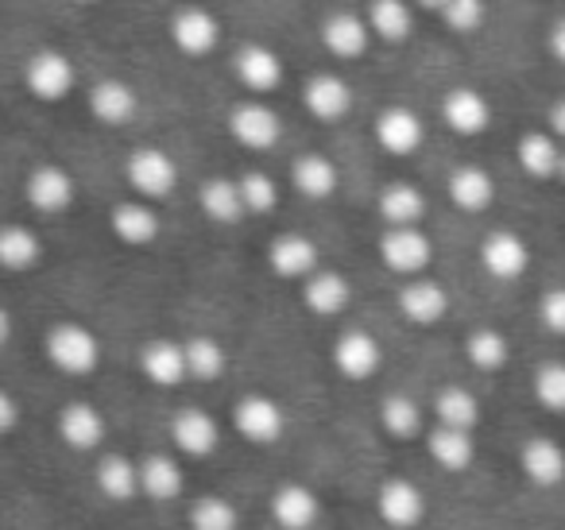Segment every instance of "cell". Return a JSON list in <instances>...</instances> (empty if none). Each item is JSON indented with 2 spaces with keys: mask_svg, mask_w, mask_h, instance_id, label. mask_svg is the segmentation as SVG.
Instances as JSON below:
<instances>
[{
  "mask_svg": "<svg viewBox=\"0 0 565 530\" xmlns=\"http://www.w3.org/2000/svg\"><path fill=\"white\" fill-rule=\"evenodd\" d=\"M43 349H47V360L63 375H89L102 364V341L82 321H55L47 329Z\"/></svg>",
  "mask_w": 565,
  "mask_h": 530,
  "instance_id": "cell-1",
  "label": "cell"
},
{
  "mask_svg": "<svg viewBox=\"0 0 565 530\" xmlns=\"http://www.w3.org/2000/svg\"><path fill=\"white\" fill-rule=\"evenodd\" d=\"M125 179L140 198L159 202V198H167L179 187V163H174V156L163 148H136L132 156L125 159Z\"/></svg>",
  "mask_w": 565,
  "mask_h": 530,
  "instance_id": "cell-2",
  "label": "cell"
},
{
  "mask_svg": "<svg viewBox=\"0 0 565 530\" xmlns=\"http://www.w3.org/2000/svg\"><path fill=\"white\" fill-rule=\"evenodd\" d=\"M430 236L418 225H387V233L380 236V259L392 267L403 279H415L430 267Z\"/></svg>",
  "mask_w": 565,
  "mask_h": 530,
  "instance_id": "cell-3",
  "label": "cell"
},
{
  "mask_svg": "<svg viewBox=\"0 0 565 530\" xmlns=\"http://www.w3.org/2000/svg\"><path fill=\"white\" fill-rule=\"evenodd\" d=\"M74 78H78V71H74V63L63 55V51H35L24 66L28 94H32L35 102H47V105L63 102V97L74 89Z\"/></svg>",
  "mask_w": 565,
  "mask_h": 530,
  "instance_id": "cell-4",
  "label": "cell"
},
{
  "mask_svg": "<svg viewBox=\"0 0 565 530\" xmlns=\"http://www.w3.org/2000/svg\"><path fill=\"white\" fill-rule=\"evenodd\" d=\"M228 132H233V140L241 144V148L267 151V148H275V144H279L282 120H279V113H275L271 105L241 102V105H233V113H228Z\"/></svg>",
  "mask_w": 565,
  "mask_h": 530,
  "instance_id": "cell-5",
  "label": "cell"
},
{
  "mask_svg": "<svg viewBox=\"0 0 565 530\" xmlns=\"http://www.w3.org/2000/svg\"><path fill=\"white\" fill-rule=\"evenodd\" d=\"M302 105H307L310 117L333 125V120H345L349 113H353L356 97H353V86H349L341 74L318 71V74H310V78L302 82Z\"/></svg>",
  "mask_w": 565,
  "mask_h": 530,
  "instance_id": "cell-6",
  "label": "cell"
},
{
  "mask_svg": "<svg viewBox=\"0 0 565 530\" xmlns=\"http://www.w3.org/2000/svg\"><path fill=\"white\" fill-rule=\"evenodd\" d=\"M233 426L244 442L252 445H271L282 437V426H287V414L275 403L271 395H244L241 403L233 406Z\"/></svg>",
  "mask_w": 565,
  "mask_h": 530,
  "instance_id": "cell-7",
  "label": "cell"
},
{
  "mask_svg": "<svg viewBox=\"0 0 565 530\" xmlns=\"http://www.w3.org/2000/svg\"><path fill=\"white\" fill-rule=\"evenodd\" d=\"M171 43L190 59H205L221 43V24L210 9L186 4L171 17Z\"/></svg>",
  "mask_w": 565,
  "mask_h": 530,
  "instance_id": "cell-8",
  "label": "cell"
},
{
  "mask_svg": "<svg viewBox=\"0 0 565 530\" xmlns=\"http://www.w3.org/2000/svg\"><path fill=\"white\" fill-rule=\"evenodd\" d=\"M376 511L387 527L395 530H411L423 522L426 515V496L415 480H403V476H392V480L380 484L376 491Z\"/></svg>",
  "mask_w": 565,
  "mask_h": 530,
  "instance_id": "cell-9",
  "label": "cell"
},
{
  "mask_svg": "<svg viewBox=\"0 0 565 530\" xmlns=\"http://www.w3.org/2000/svg\"><path fill=\"white\" fill-rule=\"evenodd\" d=\"M384 364V349L372 333L364 329H349L333 341V368H338L345 380L361 383V380H372Z\"/></svg>",
  "mask_w": 565,
  "mask_h": 530,
  "instance_id": "cell-10",
  "label": "cell"
},
{
  "mask_svg": "<svg viewBox=\"0 0 565 530\" xmlns=\"http://www.w3.org/2000/svg\"><path fill=\"white\" fill-rule=\"evenodd\" d=\"M395 303H399L403 318L415 321V326H434V321H441L449 314L446 287L438 279H430V275H415V279L403 283Z\"/></svg>",
  "mask_w": 565,
  "mask_h": 530,
  "instance_id": "cell-11",
  "label": "cell"
},
{
  "mask_svg": "<svg viewBox=\"0 0 565 530\" xmlns=\"http://www.w3.org/2000/svg\"><path fill=\"white\" fill-rule=\"evenodd\" d=\"M74 194H78V190H74L71 171H66V167H58V163L32 167V174H28V182H24V198L40 213H63V210H71Z\"/></svg>",
  "mask_w": 565,
  "mask_h": 530,
  "instance_id": "cell-12",
  "label": "cell"
},
{
  "mask_svg": "<svg viewBox=\"0 0 565 530\" xmlns=\"http://www.w3.org/2000/svg\"><path fill=\"white\" fill-rule=\"evenodd\" d=\"M423 136H426V128L415 109H407V105H387V109H380L376 140L387 156H415V151L423 148Z\"/></svg>",
  "mask_w": 565,
  "mask_h": 530,
  "instance_id": "cell-13",
  "label": "cell"
},
{
  "mask_svg": "<svg viewBox=\"0 0 565 530\" xmlns=\"http://www.w3.org/2000/svg\"><path fill=\"white\" fill-rule=\"evenodd\" d=\"M480 264L492 279H519L531 264V248L519 233L511 229H495L480 241Z\"/></svg>",
  "mask_w": 565,
  "mask_h": 530,
  "instance_id": "cell-14",
  "label": "cell"
},
{
  "mask_svg": "<svg viewBox=\"0 0 565 530\" xmlns=\"http://www.w3.org/2000/svg\"><path fill=\"white\" fill-rule=\"evenodd\" d=\"M267 267L279 279H299L307 283L318 272V244L302 233H282L267 244Z\"/></svg>",
  "mask_w": 565,
  "mask_h": 530,
  "instance_id": "cell-15",
  "label": "cell"
},
{
  "mask_svg": "<svg viewBox=\"0 0 565 530\" xmlns=\"http://www.w3.org/2000/svg\"><path fill=\"white\" fill-rule=\"evenodd\" d=\"M441 120L457 136H480L492 125V105H488V97L477 86H457L441 97Z\"/></svg>",
  "mask_w": 565,
  "mask_h": 530,
  "instance_id": "cell-16",
  "label": "cell"
},
{
  "mask_svg": "<svg viewBox=\"0 0 565 530\" xmlns=\"http://www.w3.org/2000/svg\"><path fill=\"white\" fill-rule=\"evenodd\" d=\"M171 437H174V445H179V453H186V457H210L221 442V430L210 411H202V406H182L171 418Z\"/></svg>",
  "mask_w": 565,
  "mask_h": 530,
  "instance_id": "cell-17",
  "label": "cell"
},
{
  "mask_svg": "<svg viewBox=\"0 0 565 530\" xmlns=\"http://www.w3.org/2000/svg\"><path fill=\"white\" fill-rule=\"evenodd\" d=\"M233 74L244 89H252V94H271V89L282 82V63L267 43H244L233 59Z\"/></svg>",
  "mask_w": 565,
  "mask_h": 530,
  "instance_id": "cell-18",
  "label": "cell"
},
{
  "mask_svg": "<svg viewBox=\"0 0 565 530\" xmlns=\"http://www.w3.org/2000/svg\"><path fill=\"white\" fill-rule=\"evenodd\" d=\"M140 372L148 375L156 388H174L190 375L186 368V344L171 341V337H156L140 349Z\"/></svg>",
  "mask_w": 565,
  "mask_h": 530,
  "instance_id": "cell-19",
  "label": "cell"
},
{
  "mask_svg": "<svg viewBox=\"0 0 565 530\" xmlns=\"http://www.w3.org/2000/svg\"><path fill=\"white\" fill-rule=\"evenodd\" d=\"M519 468L539 488H557L565 480V449L554 437H531L519 449Z\"/></svg>",
  "mask_w": 565,
  "mask_h": 530,
  "instance_id": "cell-20",
  "label": "cell"
},
{
  "mask_svg": "<svg viewBox=\"0 0 565 530\" xmlns=\"http://www.w3.org/2000/svg\"><path fill=\"white\" fill-rule=\"evenodd\" d=\"M372 28L356 12H330L322 20V47L338 59H361L369 51Z\"/></svg>",
  "mask_w": 565,
  "mask_h": 530,
  "instance_id": "cell-21",
  "label": "cell"
},
{
  "mask_svg": "<svg viewBox=\"0 0 565 530\" xmlns=\"http://www.w3.org/2000/svg\"><path fill=\"white\" fill-rule=\"evenodd\" d=\"M302 303H307V310L318 314V318H338V314L353 303V283L341 272L318 267V272L302 283Z\"/></svg>",
  "mask_w": 565,
  "mask_h": 530,
  "instance_id": "cell-22",
  "label": "cell"
},
{
  "mask_svg": "<svg viewBox=\"0 0 565 530\" xmlns=\"http://www.w3.org/2000/svg\"><path fill=\"white\" fill-rule=\"evenodd\" d=\"M136 109H140V97H136V89L128 86V82L102 78L89 89V113H94L102 125H109V128L128 125V120L136 117Z\"/></svg>",
  "mask_w": 565,
  "mask_h": 530,
  "instance_id": "cell-23",
  "label": "cell"
},
{
  "mask_svg": "<svg viewBox=\"0 0 565 530\" xmlns=\"http://www.w3.org/2000/svg\"><path fill=\"white\" fill-rule=\"evenodd\" d=\"M109 229L128 248H148L163 225H159V213L151 210L148 202H120V205H113V213H109Z\"/></svg>",
  "mask_w": 565,
  "mask_h": 530,
  "instance_id": "cell-24",
  "label": "cell"
},
{
  "mask_svg": "<svg viewBox=\"0 0 565 530\" xmlns=\"http://www.w3.org/2000/svg\"><path fill=\"white\" fill-rule=\"evenodd\" d=\"M58 437L71 449L89 453L105 442V414L94 403H71L58 411Z\"/></svg>",
  "mask_w": 565,
  "mask_h": 530,
  "instance_id": "cell-25",
  "label": "cell"
},
{
  "mask_svg": "<svg viewBox=\"0 0 565 530\" xmlns=\"http://www.w3.org/2000/svg\"><path fill=\"white\" fill-rule=\"evenodd\" d=\"M198 205H202L205 218L217 221V225H236V221L248 213L244 194H241V179H225V174H213V179L202 182Z\"/></svg>",
  "mask_w": 565,
  "mask_h": 530,
  "instance_id": "cell-26",
  "label": "cell"
},
{
  "mask_svg": "<svg viewBox=\"0 0 565 530\" xmlns=\"http://www.w3.org/2000/svg\"><path fill=\"white\" fill-rule=\"evenodd\" d=\"M291 182H295V190H299L302 198H310V202H322V198H330L333 190H338L341 174H338V163H333L330 156H322V151H307V156L295 159Z\"/></svg>",
  "mask_w": 565,
  "mask_h": 530,
  "instance_id": "cell-27",
  "label": "cell"
},
{
  "mask_svg": "<svg viewBox=\"0 0 565 530\" xmlns=\"http://www.w3.org/2000/svg\"><path fill=\"white\" fill-rule=\"evenodd\" d=\"M318 496L302 484H282L271 496V519L279 522L282 530H310L318 522Z\"/></svg>",
  "mask_w": 565,
  "mask_h": 530,
  "instance_id": "cell-28",
  "label": "cell"
},
{
  "mask_svg": "<svg viewBox=\"0 0 565 530\" xmlns=\"http://www.w3.org/2000/svg\"><path fill=\"white\" fill-rule=\"evenodd\" d=\"M562 140L554 132H526L519 136V148H515V159L531 179L546 182V179H557V167H562Z\"/></svg>",
  "mask_w": 565,
  "mask_h": 530,
  "instance_id": "cell-29",
  "label": "cell"
},
{
  "mask_svg": "<svg viewBox=\"0 0 565 530\" xmlns=\"http://www.w3.org/2000/svg\"><path fill=\"white\" fill-rule=\"evenodd\" d=\"M492 198H495V182H492V174H488L484 167L465 163V167H457V171L449 174V202H454L457 210L484 213L488 205H492Z\"/></svg>",
  "mask_w": 565,
  "mask_h": 530,
  "instance_id": "cell-30",
  "label": "cell"
},
{
  "mask_svg": "<svg viewBox=\"0 0 565 530\" xmlns=\"http://www.w3.org/2000/svg\"><path fill=\"white\" fill-rule=\"evenodd\" d=\"M97 488H102L105 499H117V504H128V499L140 496V465L128 460L125 453H105L97 460V473H94Z\"/></svg>",
  "mask_w": 565,
  "mask_h": 530,
  "instance_id": "cell-31",
  "label": "cell"
},
{
  "mask_svg": "<svg viewBox=\"0 0 565 530\" xmlns=\"http://www.w3.org/2000/svg\"><path fill=\"white\" fill-rule=\"evenodd\" d=\"M426 449H430L434 465H441L446 473H465L477 457V445H472V430H454V426H434L426 437Z\"/></svg>",
  "mask_w": 565,
  "mask_h": 530,
  "instance_id": "cell-32",
  "label": "cell"
},
{
  "mask_svg": "<svg viewBox=\"0 0 565 530\" xmlns=\"http://www.w3.org/2000/svg\"><path fill=\"white\" fill-rule=\"evenodd\" d=\"M380 218L387 225H418L426 218V194L415 187V182H387L380 190Z\"/></svg>",
  "mask_w": 565,
  "mask_h": 530,
  "instance_id": "cell-33",
  "label": "cell"
},
{
  "mask_svg": "<svg viewBox=\"0 0 565 530\" xmlns=\"http://www.w3.org/2000/svg\"><path fill=\"white\" fill-rule=\"evenodd\" d=\"M140 488L156 504H171L182 496V465L167 453H151L140 460Z\"/></svg>",
  "mask_w": 565,
  "mask_h": 530,
  "instance_id": "cell-34",
  "label": "cell"
},
{
  "mask_svg": "<svg viewBox=\"0 0 565 530\" xmlns=\"http://www.w3.org/2000/svg\"><path fill=\"white\" fill-rule=\"evenodd\" d=\"M434 414H438V426H454V430H477L480 422V399L472 395L461 383H446L434 395Z\"/></svg>",
  "mask_w": 565,
  "mask_h": 530,
  "instance_id": "cell-35",
  "label": "cell"
},
{
  "mask_svg": "<svg viewBox=\"0 0 565 530\" xmlns=\"http://www.w3.org/2000/svg\"><path fill=\"white\" fill-rule=\"evenodd\" d=\"M364 20H369L372 35H380L387 43H399L415 32V12H411L407 0H369Z\"/></svg>",
  "mask_w": 565,
  "mask_h": 530,
  "instance_id": "cell-36",
  "label": "cell"
},
{
  "mask_svg": "<svg viewBox=\"0 0 565 530\" xmlns=\"http://www.w3.org/2000/svg\"><path fill=\"white\" fill-rule=\"evenodd\" d=\"M465 357H469V364L480 368V372H500V368H508V360H511V341L500 333V329L480 326L465 337Z\"/></svg>",
  "mask_w": 565,
  "mask_h": 530,
  "instance_id": "cell-37",
  "label": "cell"
},
{
  "mask_svg": "<svg viewBox=\"0 0 565 530\" xmlns=\"http://www.w3.org/2000/svg\"><path fill=\"white\" fill-rule=\"evenodd\" d=\"M43 259V241L28 225L0 229V267L9 272H28Z\"/></svg>",
  "mask_w": 565,
  "mask_h": 530,
  "instance_id": "cell-38",
  "label": "cell"
},
{
  "mask_svg": "<svg viewBox=\"0 0 565 530\" xmlns=\"http://www.w3.org/2000/svg\"><path fill=\"white\" fill-rule=\"evenodd\" d=\"M380 426L387 430L392 437H399V442H411V437L423 434V406H418V399L411 395H387L384 403H380Z\"/></svg>",
  "mask_w": 565,
  "mask_h": 530,
  "instance_id": "cell-39",
  "label": "cell"
},
{
  "mask_svg": "<svg viewBox=\"0 0 565 530\" xmlns=\"http://www.w3.org/2000/svg\"><path fill=\"white\" fill-rule=\"evenodd\" d=\"M182 344H186V368L194 380H217V375L225 372V349H221L213 337L198 333Z\"/></svg>",
  "mask_w": 565,
  "mask_h": 530,
  "instance_id": "cell-40",
  "label": "cell"
},
{
  "mask_svg": "<svg viewBox=\"0 0 565 530\" xmlns=\"http://www.w3.org/2000/svg\"><path fill=\"white\" fill-rule=\"evenodd\" d=\"M190 527L194 530H236L241 527V515L228 504L225 496H202L190 507Z\"/></svg>",
  "mask_w": 565,
  "mask_h": 530,
  "instance_id": "cell-41",
  "label": "cell"
},
{
  "mask_svg": "<svg viewBox=\"0 0 565 530\" xmlns=\"http://www.w3.org/2000/svg\"><path fill=\"white\" fill-rule=\"evenodd\" d=\"M534 399H539L546 411L565 414V364L562 360H546L534 372Z\"/></svg>",
  "mask_w": 565,
  "mask_h": 530,
  "instance_id": "cell-42",
  "label": "cell"
},
{
  "mask_svg": "<svg viewBox=\"0 0 565 530\" xmlns=\"http://www.w3.org/2000/svg\"><path fill=\"white\" fill-rule=\"evenodd\" d=\"M484 17H488V4L484 0H449L441 20L454 35H472L484 28Z\"/></svg>",
  "mask_w": 565,
  "mask_h": 530,
  "instance_id": "cell-43",
  "label": "cell"
},
{
  "mask_svg": "<svg viewBox=\"0 0 565 530\" xmlns=\"http://www.w3.org/2000/svg\"><path fill=\"white\" fill-rule=\"evenodd\" d=\"M241 194H244L248 213H271L275 202H279V187H275V179H271V174H264V171L241 174Z\"/></svg>",
  "mask_w": 565,
  "mask_h": 530,
  "instance_id": "cell-44",
  "label": "cell"
},
{
  "mask_svg": "<svg viewBox=\"0 0 565 530\" xmlns=\"http://www.w3.org/2000/svg\"><path fill=\"white\" fill-rule=\"evenodd\" d=\"M539 321L550 333L565 337V287H550L546 295L539 298Z\"/></svg>",
  "mask_w": 565,
  "mask_h": 530,
  "instance_id": "cell-45",
  "label": "cell"
},
{
  "mask_svg": "<svg viewBox=\"0 0 565 530\" xmlns=\"http://www.w3.org/2000/svg\"><path fill=\"white\" fill-rule=\"evenodd\" d=\"M20 422V403L12 391H0V434H12Z\"/></svg>",
  "mask_w": 565,
  "mask_h": 530,
  "instance_id": "cell-46",
  "label": "cell"
},
{
  "mask_svg": "<svg viewBox=\"0 0 565 530\" xmlns=\"http://www.w3.org/2000/svg\"><path fill=\"white\" fill-rule=\"evenodd\" d=\"M546 47L550 55L557 59V63L565 66V17H557L554 24H550V35H546Z\"/></svg>",
  "mask_w": 565,
  "mask_h": 530,
  "instance_id": "cell-47",
  "label": "cell"
},
{
  "mask_svg": "<svg viewBox=\"0 0 565 530\" xmlns=\"http://www.w3.org/2000/svg\"><path fill=\"white\" fill-rule=\"evenodd\" d=\"M546 117H550V132H554L557 140L565 144V97H557V102L550 105V113H546Z\"/></svg>",
  "mask_w": 565,
  "mask_h": 530,
  "instance_id": "cell-48",
  "label": "cell"
},
{
  "mask_svg": "<svg viewBox=\"0 0 565 530\" xmlns=\"http://www.w3.org/2000/svg\"><path fill=\"white\" fill-rule=\"evenodd\" d=\"M418 9H430V12H446V4L449 0H415Z\"/></svg>",
  "mask_w": 565,
  "mask_h": 530,
  "instance_id": "cell-49",
  "label": "cell"
},
{
  "mask_svg": "<svg viewBox=\"0 0 565 530\" xmlns=\"http://www.w3.org/2000/svg\"><path fill=\"white\" fill-rule=\"evenodd\" d=\"M557 179L565 182V151H562V167H557Z\"/></svg>",
  "mask_w": 565,
  "mask_h": 530,
  "instance_id": "cell-50",
  "label": "cell"
},
{
  "mask_svg": "<svg viewBox=\"0 0 565 530\" xmlns=\"http://www.w3.org/2000/svg\"><path fill=\"white\" fill-rule=\"evenodd\" d=\"M74 4H97V0H74Z\"/></svg>",
  "mask_w": 565,
  "mask_h": 530,
  "instance_id": "cell-51",
  "label": "cell"
}]
</instances>
